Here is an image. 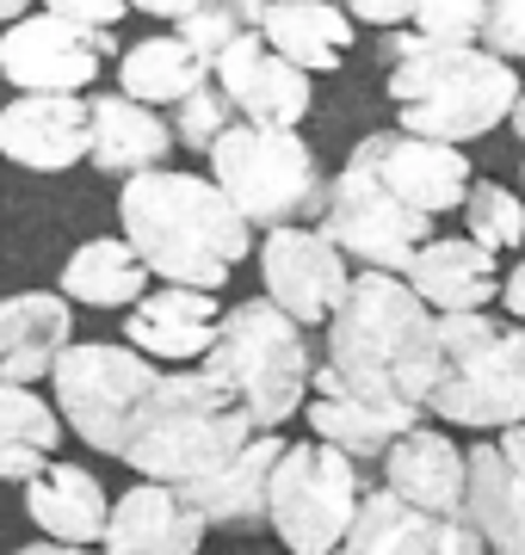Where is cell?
<instances>
[{
  "mask_svg": "<svg viewBox=\"0 0 525 555\" xmlns=\"http://www.w3.org/2000/svg\"><path fill=\"white\" fill-rule=\"evenodd\" d=\"M439 383V315L414 297L402 272H353L341 309L328 315V358L316 389L426 408Z\"/></svg>",
  "mask_w": 525,
  "mask_h": 555,
  "instance_id": "1",
  "label": "cell"
},
{
  "mask_svg": "<svg viewBox=\"0 0 525 555\" xmlns=\"http://www.w3.org/2000/svg\"><path fill=\"white\" fill-rule=\"evenodd\" d=\"M118 222L149 272L192 291H222L254 247V222L222 198L217 179L180 173V167H149L124 179Z\"/></svg>",
  "mask_w": 525,
  "mask_h": 555,
  "instance_id": "2",
  "label": "cell"
},
{
  "mask_svg": "<svg viewBox=\"0 0 525 555\" xmlns=\"http://www.w3.org/2000/svg\"><path fill=\"white\" fill-rule=\"evenodd\" d=\"M389 100L396 124L433 142H476L495 124H507L513 100L525 93L520 68L483 43H439L421 31L389 38Z\"/></svg>",
  "mask_w": 525,
  "mask_h": 555,
  "instance_id": "3",
  "label": "cell"
},
{
  "mask_svg": "<svg viewBox=\"0 0 525 555\" xmlns=\"http://www.w3.org/2000/svg\"><path fill=\"white\" fill-rule=\"evenodd\" d=\"M254 433H260V426L247 420L242 401L229 396V383L210 377L204 364H174V371H162L155 396L142 408L124 463H130L142 481L192 488L199 476L222 469Z\"/></svg>",
  "mask_w": 525,
  "mask_h": 555,
  "instance_id": "4",
  "label": "cell"
},
{
  "mask_svg": "<svg viewBox=\"0 0 525 555\" xmlns=\"http://www.w3.org/2000/svg\"><path fill=\"white\" fill-rule=\"evenodd\" d=\"M426 414L464 433L525 426V321L495 309L439 315V383Z\"/></svg>",
  "mask_w": 525,
  "mask_h": 555,
  "instance_id": "5",
  "label": "cell"
},
{
  "mask_svg": "<svg viewBox=\"0 0 525 555\" xmlns=\"http://www.w3.org/2000/svg\"><path fill=\"white\" fill-rule=\"evenodd\" d=\"M204 371L229 383V396L247 408L260 433H279L316 389V358H309L304 321H291L272 297H247L222 309L217 346L204 352Z\"/></svg>",
  "mask_w": 525,
  "mask_h": 555,
  "instance_id": "6",
  "label": "cell"
},
{
  "mask_svg": "<svg viewBox=\"0 0 525 555\" xmlns=\"http://www.w3.org/2000/svg\"><path fill=\"white\" fill-rule=\"evenodd\" d=\"M210 179L222 185V198L235 204L254 229H284L304 222L322 204V167L304 130H279V124H229L210 142Z\"/></svg>",
  "mask_w": 525,
  "mask_h": 555,
  "instance_id": "7",
  "label": "cell"
},
{
  "mask_svg": "<svg viewBox=\"0 0 525 555\" xmlns=\"http://www.w3.org/2000/svg\"><path fill=\"white\" fill-rule=\"evenodd\" d=\"M162 383V364L142 358L130 339L124 346H105V339H68L50 371V389H56V414L62 426L93 444L100 456H118L130 451V433H137L142 408Z\"/></svg>",
  "mask_w": 525,
  "mask_h": 555,
  "instance_id": "8",
  "label": "cell"
},
{
  "mask_svg": "<svg viewBox=\"0 0 525 555\" xmlns=\"http://www.w3.org/2000/svg\"><path fill=\"white\" fill-rule=\"evenodd\" d=\"M359 500L364 476L346 451H334L322 438L284 444L279 469H272V494H266V531L291 555H334Z\"/></svg>",
  "mask_w": 525,
  "mask_h": 555,
  "instance_id": "9",
  "label": "cell"
},
{
  "mask_svg": "<svg viewBox=\"0 0 525 555\" xmlns=\"http://www.w3.org/2000/svg\"><path fill=\"white\" fill-rule=\"evenodd\" d=\"M316 229L359 272H408V259L433 241V217L414 210L408 198H396L384 179L371 173V167H359V160H346L341 173L322 185Z\"/></svg>",
  "mask_w": 525,
  "mask_h": 555,
  "instance_id": "10",
  "label": "cell"
},
{
  "mask_svg": "<svg viewBox=\"0 0 525 555\" xmlns=\"http://www.w3.org/2000/svg\"><path fill=\"white\" fill-rule=\"evenodd\" d=\"M112 50H118L112 31L56 20L43 7L13 25H0V75L20 93H87Z\"/></svg>",
  "mask_w": 525,
  "mask_h": 555,
  "instance_id": "11",
  "label": "cell"
},
{
  "mask_svg": "<svg viewBox=\"0 0 525 555\" xmlns=\"http://www.w3.org/2000/svg\"><path fill=\"white\" fill-rule=\"evenodd\" d=\"M260 278H266V297L279 302L291 321H304V327H328V315L341 309L346 284H353L346 254L322 235V229H309V222L266 229Z\"/></svg>",
  "mask_w": 525,
  "mask_h": 555,
  "instance_id": "12",
  "label": "cell"
},
{
  "mask_svg": "<svg viewBox=\"0 0 525 555\" xmlns=\"http://www.w3.org/2000/svg\"><path fill=\"white\" fill-rule=\"evenodd\" d=\"M346 160L371 167V173L384 179L396 198H408L414 210H426V217L458 210V204L470 198V185H476L470 155L458 149V142L414 137V130H402V124H396V130H377V137H364Z\"/></svg>",
  "mask_w": 525,
  "mask_h": 555,
  "instance_id": "13",
  "label": "cell"
},
{
  "mask_svg": "<svg viewBox=\"0 0 525 555\" xmlns=\"http://www.w3.org/2000/svg\"><path fill=\"white\" fill-rule=\"evenodd\" d=\"M210 80L222 87V100L235 105L242 124H279V130H297L309 118V75L297 62H284L260 31H242L217 62H210Z\"/></svg>",
  "mask_w": 525,
  "mask_h": 555,
  "instance_id": "14",
  "label": "cell"
},
{
  "mask_svg": "<svg viewBox=\"0 0 525 555\" xmlns=\"http://www.w3.org/2000/svg\"><path fill=\"white\" fill-rule=\"evenodd\" d=\"M334 555H488V543L464 513L439 518V513H421V506L396 500L389 488H377V494L364 488L359 513H353Z\"/></svg>",
  "mask_w": 525,
  "mask_h": 555,
  "instance_id": "15",
  "label": "cell"
},
{
  "mask_svg": "<svg viewBox=\"0 0 525 555\" xmlns=\"http://www.w3.org/2000/svg\"><path fill=\"white\" fill-rule=\"evenodd\" d=\"M93 105L81 93H20L0 105V160L25 173H68L87 160Z\"/></svg>",
  "mask_w": 525,
  "mask_h": 555,
  "instance_id": "16",
  "label": "cell"
},
{
  "mask_svg": "<svg viewBox=\"0 0 525 555\" xmlns=\"http://www.w3.org/2000/svg\"><path fill=\"white\" fill-rule=\"evenodd\" d=\"M464 518L495 555H525V426L488 433V444L470 451Z\"/></svg>",
  "mask_w": 525,
  "mask_h": 555,
  "instance_id": "17",
  "label": "cell"
},
{
  "mask_svg": "<svg viewBox=\"0 0 525 555\" xmlns=\"http://www.w3.org/2000/svg\"><path fill=\"white\" fill-rule=\"evenodd\" d=\"M204 531L210 525L185 500V488H174V481H137V488H124L112 500L100 555H199Z\"/></svg>",
  "mask_w": 525,
  "mask_h": 555,
  "instance_id": "18",
  "label": "cell"
},
{
  "mask_svg": "<svg viewBox=\"0 0 525 555\" xmlns=\"http://www.w3.org/2000/svg\"><path fill=\"white\" fill-rule=\"evenodd\" d=\"M217 291H192V284H162V291L137 297L124 315V339L155 364H204V352L217 346Z\"/></svg>",
  "mask_w": 525,
  "mask_h": 555,
  "instance_id": "19",
  "label": "cell"
},
{
  "mask_svg": "<svg viewBox=\"0 0 525 555\" xmlns=\"http://www.w3.org/2000/svg\"><path fill=\"white\" fill-rule=\"evenodd\" d=\"M384 488L421 513H439V518H458L464 513V488H470V451H458V438L445 426H408L384 456Z\"/></svg>",
  "mask_w": 525,
  "mask_h": 555,
  "instance_id": "20",
  "label": "cell"
},
{
  "mask_svg": "<svg viewBox=\"0 0 525 555\" xmlns=\"http://www.w3.org/2000/svg\"><path fill=\"white\" fill-rule=\"evenodd\" d=\"M279 456H284V438L279 433H254L242 451L222 463V469H210V476L192 481L185 500L199 506V518L210 525V531H260Z\"/></svg>",
  "mask_w": 525,
  "mask_h": 555,
  "instance_id": "21",
  "label": "cell"
},
{
  "mask_svg": "<svg viewBox=\"0 0 525 555\" xmlns=\"http://www.w3.org/2000/svg\"><path fill=\"white\" fill-rule=\"evenodd\" d=\"M68 339H75V302L62 291H13V297H0V377L7 383L50 377Z\"/></svg>",
  "mask_w": 525,
  "mask_h": 555,
  "instance_id": "22",
  "label": "cell"
},
{
  "mask_svg": "<svg viewBox=\"0 0 525 555\" xmlns=\"http://www.w3.org/2000/svg\"><path fill=\"white\" fill-rule=\"evenodd\" d=\"M408 284L433 315H464V309H495L501 297V272L495 254L476 247L470 235H433L421 254L408 259Z\"/></svg>",
  "mask_w": 525,
  "mask_h": 555,
  "instance_id": "23",
  "label": "cell"
},
{
  "mask_svg": "<svg viewBox=\"0 0 525 555\" xmlns=\"http://www.w3.org/2000/svg\"><path fill=\"white\" fill-rule=\"evenodd\" d=\"M304 420H309V433L322 438V444L346 451L353 463H377V456H384L408 426H421L426 408H414V401L346 396V389H309Z\"/></svg>",
  "mask_w": 525,
  "mask_h": 555,
  "instance_id": "24",
  "label": "cell"
},
{
  "mask_svg": "<svg viewBox=\"0 0 525 555\" xmlns=\"http://www.w3.org/2000/svg\"><path fill=\"white\" fill-rule=\"evenodd\" d=\"M93 105V137H87V160L112 179L149 173V167H167L174 155V124L155 112V105L130 100V93H100Z\"/></svg>",
  "mask_w": 525,
  "mask_h": 555,
  "instance_id": "25",
  "label": "cell"
},
{
  "mask_svg": "<svg viewBox=\"0 0 525 555\" xmlns=\"http://www.w3.org/2000/svg\"><path fill=\"white\" fill-rule=\"evenodd\" d=\"M25 513L50 543H100L105 537V513H112V494L100 488L93 469L81 463H43L38 476L25 481Z\"/></svg>",
  "mask_w": 525,
  "mask_h": 555,
  "instance_id": "26",
  "label": "cell"
},
{
  "mask_svg": "<svg viewBox=\"0 0 525 555\" xmlns=\"http://www.w3.org/2000/svg\"><path fill=\"white\" fill-rule=\"evenodd\" d=\"M254 31L304 75H334L353 50V20L341 0H266Z\"/></svg>",
  "mask_w": 525,
  "mask_h": 555,
  "instance_id": "27",
  "label": "cell"
},
{
  "mask_svg": "<svg viewBox=\"0 0 525 555\" xmlns=\"http://www.w3.org/2000/svg\"><path fill=\"white\" fill-rule=\"evenodd\" d=\"M56 291L68 302H87V309H130L149 291V266L124 235H93L68 254Z\"/></svg>",
  "mask_w": 525,
  "mask_h": 555,
  "instance_id": "28",
  "label": "cell"
},
{
  "mask_svg": "<svg viewBox=\"0 0 525 555\" xmlns=\"http://www.w3.org/2000/svg\"><path fill=\"white\" fill-rule=\"evenodd\" d=\"M210 80V56H199L180 31H162V38H142L118 56V93L142 105H180L185 93H199Z\"/></svg>",
  "mask_w": 525,
  "mask_h": 555,
  "instance_id": "29",
  "label": "cell"
},
{
  "mask_svg": "<svg viewBox=\"0 0 525 555\" xmlns=\"http://www.w3.org/2000/svg\"><path fill=\"white\" fill-rule=\"evenodd\" d=\"M62 414L43 396H31V383L0 377V481H31L62 451Z\"/></svg>",
  "mask_w": 525,
  "mask_h": 555,
  "instance_id": "30",
  "label": "cell"
},
{
  "mask_svg": "<svg viewBox=\"0 0 525 555\" xmlns=\"http://www.w3.org/2000/svg\"><path fill=\"white\" fill-rule=\"evenodd\" d=\"M458 210H464V229H470L476 247H488V254L525 247V204H520V192H507V185H495V179H476L470 198L458 204Z\"/></svg>",
  "mask_w": 525,
  "mask_h": 555,
  "instance_id": "31",
  "label": "cell"
},
{
  "mask_svg": "<svg viewBox=\"0 0 525 555\" xmlns=\"http://www.w3.org/2000/svg\"><path fill=\"white\" fill-rule=\"evenodd\" d=\"M229 124H235V105L222 100L217 80H204L199 93H185V100L174 105V142H185V149H204V155H210V142H217Z\"/></svg>",
  "mask_w": 525,
  "mask_h": 555,
  "instance_id": "32",
  "label": "cell"
},
{
  "mask_svg": "<svg viewBox=\"0 0 525 555\" xmlns=\"http://www.w3.org/2000/svg\"><path fill=\"white\" fill-rule=\"evenodd\" d=\"M174 31H180V38L192 43L199 56H210V62H217L222 50H229V43L242 38V31H254V25H247L242 13L229 7V0H199L192 13H180V20H174Z\"/></svg>",
  "mask_w": 525,
  "mask_h": 555,
  "instance_id": "33",
  "label": "cell"
},
{
  "mask_svg": "<svg viewBox=\"0 0 525 555\" xmlns=\"http://www.w3.org/2000/svg\"><path fill=\"white\" fill-rule=\"evenodd\" d=\"M483 20H488V0H421L408 25L439 43H483Z\"/></svg>",
  "mask_w": 525,
  "mask_h": 555,
  "instance_id": "34",
  "label": "cell"
},
{
  "mask_svg": "<svg viewBox=\"0 0 525 555\" xmlns=\"http://www.w3.org/2000/svg\"><path fill=\"white\" fill-rule=\"evenodd\" d=\"M483 50H495V56H507L513 68H520L525 62V0H488Z\"/></svg>",
  "mask_w": 525,
  "mask_h": 555,
  "instance_id": "35",
  "label": "cell"
},
{
  "mask_svg": "<svg viewBox=\"0 0 525 555\" xmlns=\"http://www.w3.org/2000/svg\"><path fill=\"white\" fill-rule=\"evenodd\" d=\"M43 13H56V20H75V25H93V31H112L124 13H137L130 0H38Z\"/></svg>",
  "mask_w": 525,
  "mask_h": 555,
  "instance_id": "36",
  "label": "cell"
},
{
  "mask_svg": "<svg viewBox=\"0 0 525 555\" xmlns=\"http://www.w3.org/2000/svg\"><path fill=\"white\" fill-rule=\"evenodd\" d=\"M341 7H346V20H359V25L402 31V25L414 20V7H421V0H341Z\"/></svg>",
  "mask_w": 525,
  "mask_h": 555,
  "instance_id": "37",
  "label": "cell"
},
{
  "mask_svg": "<svg viewBox=\"0 0 525 555\" xmlns=\"http://www.w3.org/2000/svg\"><path fill=\"white\" fill-rule=\"evenodd\" d=\"M495 302H501V309H507L513 321H525V259L501 278V297H495Z\"/></svg>",
  "mask_w": 525,
  "mask_h": 555,
  "instance_id": "38",
  "label": "cell"
},
{
  "mask_svg": "<svg viewBox=\"0 0 525 555\" xmlns=\"http://www.w3.org/2000/svg\"><path fill=\"white\" fill-rule=\"evenodd\" d=\"M137 13H155V20H180V13H192L199 0H130Z\"/></svg>",
  "mask_w": 525,
  "mask_h": 555,
  "instance_id": "39",
  "label": "cell"
},
{
  "mask_svg": "<svg viewBox=\"0 0 525 555\" xmlns=\"http://www.w3.org/2000/svg\"><path fill=\"white\" fill-rule=\"evenodd\" d=\"M13 555H100V550H87V543H25V550H13Z\"/></svg>",
  "mask_w": 525,
  "mask_h": 555,
  "instance_id": "40",
  "label": "cell"
},
{
  "mask_svg": "<svg viewBox=\"0 0 525 555\" xmlns=\"http://www.w3.org/2000/svg\"><path fill=\"white\" fill-rule=\"evenodd\" d=\"M31 13V0H0V25H13V20H25Z\"/></svg>",
  "mask_w": 525,
  "mask_h": 555,
  "instance_id": "41",
  "label": "cell"
},
{
  "mask_svg": "<svg viewBox=\"0 0 525 555\" xmlns=\"http://www.w3.org/2000/svg\"><path fill=\"white\" fill-rule=\"evenodd\" d=\"M229 7H235L247 25H260V13H266V0H229Z\"/></svg>",
  "mask_w": 525,
  "mask_h": 555,
  "instance_id": "42",
  "label": "cell"
},
{
  "mask_svg": "<svg viewBox=\"0 0 525 555\" xmlns=\"http://www.w3.org/2000/svg\"><path fill=\"white\" fill-rule=\"evenodd\" d=\"M507 124H513V130H520V142H525V93L513 100V112H507Z\"/></svg>",
  "mask_w": 525,
  "mask_h": 555,
  "instance_id": "43",
  "label": "cell"
},
{
  "mask_svg": "<svg viewBox=\"0 0 525 555\" xmlns=\"http://www.w3.org/2000/svg\"><path fill=\"white\" fill-rule=\"evenodd\" d=\"M488 555H495V550H488Z\"/></svg>",
  "mask_w": 525,
  "mask_h": 555,
  "instance_id": "44",
  "label": "cell"
}]
</instances>
